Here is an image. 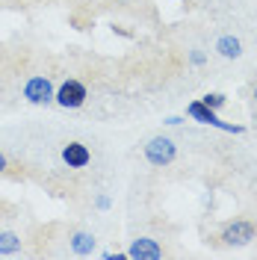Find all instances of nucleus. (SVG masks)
<instances>
[{
  "label": "nucleus",
  "instance_id": "1",
  "mask_svg": "<svg viewBox=\"0 0 257 260\" xmlns=\"http://www.w3.org/2000/svg\"><path fill=\"white\" fill-rule=\"evenodd\" d=\"M186 113H189V118L192 121H198V124H210V127H216V130H225V133H237L240 136L242 130V124H231V121H222L219 115H216V110H210L204 101H192L189 107H186Z\"/></svg>",
  "mask_w": 257,
  "mask_h": 260
},
{
  "label": "nucleus",
  "instance_id": "2",
  "mask_svg": "<svg viewBox=\"0 0 257 260\" xmlns=\"http://www.w3.org/2000/svg\"><path fill=\"white\" fill-rule=\"evenodd\" d=\"M175 157H177V148L169 136H151V139L145 142V160L151 162V166H157V169L172 166Z\"/></svg>",
  "mask_w": 257,
  "mask_h": 260
},
{
  "label": "nucleus",
  "instance_id": "3",
  "mask_svg": "<svg viewBox=\"0 0 257 260\" xmlns=\"http://www.w3.org/2000/svg\"><path fill=\"white\" fill-rule=\"evenodd\" d=\"M86 98H89V92H86V86H83L80 80H65L59 89H56V104L62 107V110H80L83 104H86Z\"/></svg>",
  "mask_w": 257,
  "mask_h": 260
},
{
  "label": "nucleus",
  "instance_id": "4",
  "mask_svg": "<svg viewBox=\"0 0 257 260\" xmlns=\"http://www.w3.org/2000/svg\"><path fill=\"white\" fill-rule=\"evenodd\" d=\"M257 237L254 222L248 219H237V222H228L225 231H222V243L225 245H248Z\"/></svg>",
  "mask_w": 257,
  "mask_h": 260
},
{
  "label": "nucleus",
  "instance_id": "5",
  "mask_svg": "<svg viewBox=\"0 0 257 260\" xmlns=\"http://www.w3.org/2000/svg\"><path fill=\"white\" fill-rule=\"evenodd\" d=\"M24 98H27L30 104H50V101L56 98V89H53L50 77L36 74V77H30V80L24 83Z\"/></svg>",
  "mask_w": 257,
  "mask_h": 260
},
{
  "label": "nucleus",
  "instance_id": "6",
  "mask_svg": "<svg viewBox=\"0 0 257 260\" xmlns=\"http://www.w3.org/2000/svg\"><path fill=\"white\" fill-rule=\"evenodd\" d=\"M127 257L130 260H160L163 257V248L157 240H151V237H139V240H133L127 248Z\"/></svg>",
  "mask_w": 257,
  "mask_h": 260
},
{
  "label": "nucleus",
  "instance_id": "7",
  "mask_svg": "<svg viewBox=\"0 0 257 260\" xmlns=\"http://www.w3.org/2000/svg\"><path fill=\"white\" fill-rule=\"evenodd\" d=\"M62 162L68 169H86L92 162V151L83 145V142H68L62 148Z\"/></svg>",
  "mask_w": 257,
  "mask_h": 260
},
{
  "label": "nucleus",
  "instance_id": "8",
  "mask_svg": "<svg viewBox=\"0 0 257 260\" xmlns=\"http://www.w3.org/2000/svg\"><path fill=\"white\" fill-rule=\"evenodd\" d=\"M216 50L225 56V59H240L242 56V42L237 36H222L219 42H216Z\"/></svg>",
  "mask_w": 257,
  "mask_h": 260
},
{
  "label": "nucleus",
  "instance_id": "9",
  "mask_svg": "<svg viewBox=\"0 0 257 260\" xmlns=\"http://www.w3.org/2000/svg\"><path fill=\"white\" fill-rule=\"evenodd\" d=\"M71 251L80 254V257L92 254V251H95V237H92L89 231H77V234L71 237Z\"/></svg>",
  "mask_w": 257,
  "mask_h": 260
},
{
  "label": "nucleus",
  "instance_id": "10",
  "mask_svg": "<svg viewBox=\"0 0 257 260\" xmlns=\"http://www.w3.org/2000/svg\"><path fill=\"white\" fill-rule=\"evenodd\" d=\"M18 248H21V237L12 231H3L0 234V254H15Z\"/></svg>",
  "mask_w": 257,
  "mask_h": 260
},
{
  "label": "nucleus",
  "instance_id": "11",
  "mask_svg": "<svg viewBox=\"0 0 257 260\" xmlns=\"http://www.w3.org/2000/svg\"><path fill=\"white\" fill-rule=\"evenodd\" d=\"M201 101L207 104L210 110H222V107H225V95H222V92H207Z\"/></svg>",
  "mask_w": 257,
  "mask_h": 260
},
{
  "label": "nucleus",
  "instance_id": "12",
  "mask_svg": "<svg viewBox=\"0 0 257 260\" xmlns=\"http://www.w3.org/2000/svg\"><path fill=\"white\" fill-rule=\"evenodd\" d=\"M189 62H192V65H204V62H207V56H204L201 50H192V53H189Z\"/></svg>",
  "mask_w": 257,
  "mask_h": 260
},
{
  "label": "nucleus",
  "instance_id": "13",
  "mask_svg": "<svg viewBox=\"0 0 257 260\" xmlns=\"http://www.w3.org/2000/svg\"><path fill=\"white\" fill-rule=\"evenodd\" d=\"M101 257H104V260H124V257H127V251H124V254H121V251H104Z\"/></svg>",
  "mask_w": 257,
  "mask_h": 260
},
{
  "label": "nucleus",
  "instance_id": "14",
  "mask_svg": "<svg viewBox=\"0 0 257 260\" xmlns=\"http://www.w3.org/2000/svg\"><path fill=\"white\" fill-rule=\"evenodd\" d=\"M98 207L107 210V207H110V198H107V195H98Z\"/></svg>",
  "mask_w": 257,
  "mask_h": 260
},
{
  "label": "nucleus",
  "instance_id": "15",
  "mask_svg": "<svg viewBox=\"0 0 257 260\" xmlns=\"http://www.w3.org/2000/svg\"><path fill=\"white\" fill-rule=\"evenodd\" d=\"M180 121H183V118H177V115H169V118H166V124H172V127H177Z\"/></svg>",
  "mask_w": 257,
  "mask_h": 260
},
{
  "label": "nucleus",
  "instance_id": "16",
  "mask_svg": "<svg viewBox=\"0 0 257 260\" xmlns=\"http://www.w3.org/2000/svg\"><path fill=\"white\" fill-rule=\"evenodd\" d=\"M0 172H6V157L0 154Z\"/></svg>",
  "mask_w": 257,
  "mask_h": 260
},
{
  "label": "nucleus",
  "instance_id": "17",
  "mask_svg": "<svg viewBox=\"0 0 257 260\" xmlns=\"http://www.w3.org/2000/svg\"><path fill=\"white\" fill-rule=\"evenodd\" d=\"M254 101H257V86H254Z\"/></svg>",
  "mask_w": 257,
  "mask_h": 260
}]
</instances>
